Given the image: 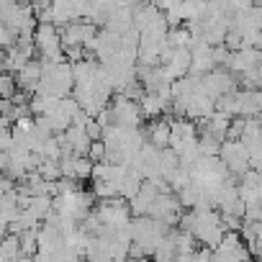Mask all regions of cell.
<instances>
[{
    "label": "cell",
    "instance_id": "1",
    "mask_svg": "<svg viewBox=\"0 0 262 262\" xmlns=\"http://www.w3.org/2000/svg\"><path fill=\"white\" fill-rule=\"evenodd\" d=\"M170 231L167 224H162L160 219L152 216H134L131 219V247H128V257H152V252L157 249V244L165 239V234Z\"/></svg>",
    "mask_w": 262,
    "mask_h": 262
},
{
    "label": "cell",
    "instance_id": "2",
    "mask_svg": "<svg viewBox=\"0 0 262 262\" xmlns=\"http://www.w3.org/2000/svg\"><path fill=\"white\" fill-rule=\"evenodd\" d=\"M34 47H36V54L41 59H49V62L67 59L64 49H62V31L52 21H39L36 24V29H34Z\"/></svg>",
    "mask_w": 262,
    "mask_h": 262
},
{
    "label": "cell",
    "instance_id": "3",
    "mask_svg": "<svg viewBox=\"0 0 262 262\" xmlns=\"http://www.w3.org/2000/svg\"><path fill=\"white\" fill-rule=\"evenodd\" d=\"M108 108H111V121H113L116 126H131V128L142 126L144 113H142L139 100L126 98L123 93H116V98H111Z\"/></svg>",
    "mask_w": 262,
    "mask_h": 262
},
{
    "label": "cell",
    "instance_id": "4",
    "mask_svg": "<svg viewBox=\"0 0 262 262\" xmlns=\"http://www.w3.org/2000/svg\"><path fill=\"white\" fill-rule=\"evenodd\" d=\"M219 157L234 178H242L249 170V149L244 147L242 139H224L221 149H219Z\"/></svg>",
    "mask_w": 262,
    "mask_h": 262
},
{
    "label": "cell",
    "instance_id": "5",
    "mask_svg": "<svg viewBox=\"0 0 262 262\" xmlns=\"http://www.w3.org/2000/svg\"><path fill=\"white\" fill-rule=\"evenodd\" d=\"M249 257H252V252L239 231H224V239L213 247V259H219V262H239V259H249Z\"/></svg>",
    "mask_w": 262,
    "mask_h": 262
},
{
    "label": "cell",
    "instance_id": "6",
    "mask_svg": "<svg viewBox=\"0 0 262 262\" xmlns=\"http://www.w3.org/2000/svg\"><path fill=\"white\" fill-rule=\"evenodd\" d=\"M234 88H236V77L229 67H213L206 75H201V90L206 95H211L213 100L221 98L224 93L234 90Z\"/></svg>",
    "mask_w": 262,
    "mask_h": 262
},
{
    "label": "cell",
    "instance_id": "7",
    "mask_svg": "<svg viewBox=\"0 0 262 262\" xmlns=\"http://www.w3.org/2000/svg\"><path fill=\"white\" fill-rule=\"evenodd\" d=\"M59 31H62V49H67V47H88L90 39L98 34V31H95V24L82 21V18L70 21V24L62 26Z\"/></svg>",
    "mask_w": 262,
    "mask_h": 262
},
{
    "label": "cell",
    "instance_id": "8",
    "mask_svg": "<svg viewBox=\"0 0 262 262\" xmlns=\"http://www.w3.org/2000/svg\"><path fill=\"white\" fill-rule=\"evenodd\" d=\"M59 142H62V149L64 152H72V155H88L90 149V134H88V128L85 123H70L62 134H59ZM62 152V155H64Z\"/></svg>",
    "mask_w": 262,
    "mask_h": 262
},
{
    "label": "cell",
    "instance_id": "9",
    "mask_svg": "<svg viewBox=\"0 0 262 262\" xmlns=\"http://www.w3.org/2000/svg\"><path fill=\"white\" fill-rule=\"evenodd\" d=\"M59 167H62V178H72V180H88L93 172V160L88 155H72L64 152L59 157Z\"/></svg>",
    "mask_w": 262,
    "mask_h": 262
},
{
    "label": "cell",
    "instance_id": "10",
    "mask_svg": "<svg viewBox=\"0 0 262 262\" xmlns=\"http://www.w3.org/2000/svg\"><path fill=\"white\" fill-rule=\"evenodd\" d=\"M139 105H142L144 118H157V116H162V113H165V111L172 105V93L147 90V93L139 98Z\"/></svg>",
    "mask_w": 262,
    "mask_h": 262
},
{
    "label": "cell",
    "instance_id": "11",
    "mask_svg": "<svg viewBox=\"0 0 262 262\" xmlns=\"http://www.w3.org/2000/svg\"><path fill=\"white\" fill-rule=\"evenodd\" d=\"M157 193H160V188H157L152 180H144L142 188L137 190V195H131V198H128L131 216H144V213H149V208H152Z\"/></svg>",
    "mask_w": 262,
    "mask_h": 262
},
{
    "label": "cell",
    "instance_id": "12",
    "mask_svg": "<svg viewBox=\"0 0 262 262\" xmlns=\"http://www.w3.org/2000/svg\"><path fill=\"white\" fill-rule=\"evenodd\" d=\"M259 59H262V49H257V47H242V49H234V52H231L226 67H229L234 75H239V72L254 70Z\"/></svg>",
    "mask_w": 262,
    "mask_h": 262
},
{
    "label": "cell",
    "instance_id": "13",
    "mask_svg": "<svg viewBox=\"0 0 262 262\" xmlns=\"http://www.w3.org/2000/svg\"><path fill=\"white\" fill-rule=\"evenodd\" d=\"M213 47L206 41H195L190 47V72L193 75H206L208 70H213Z\"/></svg>",
    "mask_w": 262,
    "mask_h": 262
},
{
    "label": "cell",
    "instance_id": "14",
    "mask_svg": "<svg viewBox=\"0 0 262 262\" xmlns=\"http://www.w3.org/2000/svg\"><path fill=\"white\" fill-rule=\"evenodd\" d=\"M41 72H44L41 59H29V62L16 72V85L31 95V93H36V88H39V82H41Z\"/></svg>",
    "mask_w": 262,
    "mask_h": 262
},
{
    "label": "cell",
    "instance_id": "15",
    "mask_svg": "<svg viewBox=\"0 0 262 262\" xmlns=\"http://www.w3.org/2000/svg\"><path fill=\"white\" fill-rule=\"evenodd\" d=\"M229 123H231V116L229 113H224V111H219V108H213L206 118H203V123H201V128L203 131H208L211 137H216V139H226V131H229Z\"/></svg>",
    "mask_w": 262,
    "mask_h": 262
},
{
    "label": "cell",
    "instance_id": "16",
    "mask_svg": "<svg viewBox=\"0 0 262 262\" xmlns=\"http://www.w3.org/2000/svg\"><path fill=\"white\" fill-rule=\"evenodd\" d=\"M147 142L155 144L157 149H165L170 147V118H157L149 131H147Z\"/></svg>",
    "mask_w": 262,
    "mask_h": 262
},
{
    "label": "cell",
    "instance_id": "17",
    "mask_svg": "<svg viewBox=\"0 0 262 262\" xmlns=\"http://www.w3.org/2000/svg\"><path fill=\"white\" fill-rule=\"evenodd\" d=\"M21 236L13 231H6L0 236V262H11V259H21Z\"/></svg>",
    "mask_w": 262,
    "mask_h": 262
},
{
    "label": "cell",
    "instance_id": "18",
    "mask_svg": "<svg viewBox=\"0 0 262 262\" xmlns=\"http://www.w3.org/2000/svg\"><path fill=\"white\" fill-rule=\"evenodd\" d=\"M152 257L155 259H162V262H167V259H175L178 257V247H175V239H172V234L167 231L165 234V239L157 244V249L152 252Z\"/></svg>",
    "mask_w": 262,
    "mask_h": 262
},
{
    "label": "cell",
    "instance_id": "19",
    "mask_svg": "<svg viewBox=\"0 0 262 262\" xmlns=\"http://www.w3.org/2000/svg\"><path fill=\"white\" fill-rule=\"evenodd\" d=\"M219 149H221V139L211 137L208 131H203V134L198 137V152H201V157H219Z\"/></svg>",
    "mask_w": 262,
    "mask_h": 262
},
{
    "label": "cell",
    "instance_id": "20",
    "mask_svg": "<svg viewBox=\"0 0 262 262\" xmlns=\"http://www.w3.org/2000/svg\"><path fill=\"white\" fill-rule=\"evenodd\" d=\"M16 90H18V85H16L13 72L3 70V72H0V98H11Z\"/></svg>",
    "mask_w": 262,
    "mask_h": 262
},
{
    "label": "cell",
    "instance_id": "21",
    "mask_svg": "<svg viewBox=\"0 0 262 262\" xmlns=\"http://www.w3.org/2000/svg\"><path fill=\"white\" fill-rule=\"evenodd\" d=\"M88 157H90L93 162H105V144H103V139H93V142H90Z\"/></svg>",
    "mask_w": 262,
    "mask_h": 262
},
{
    "label": "cell",
    "instance_id": "22",
    "mask_svg": "<svg viewBox=\"0 0 262 262\" xmlns=\"http://www.w3.org/2000/svg\"><path fill=\"white\" fill-rule=\"evenodd\" d=\"M13 144H16V139H13V131L11 128H0V152H11L13 149Z\"/></svg>",
    "mask_w": 262,
    "mask_h": 262
},
{
    "label": "cell",
    "instance_id": "23",
    "mask_svg": "<svg viewBox=\"0 0 262 262\" xmlns=\"http://www.w3.org/2000/svg\"><path fill=\"white\" fill-rule=\"evenodd\" d=\"M157 6H160V11L165 13V11H172V8H180V6H183V0H157Z\"/></svg>",
    "mask_w": 262,
    "mask_h": 262
},
{
    "label": "cell",
    "instance_id": "24",
    "mask_svg": "<svg viewBox=\"0 0 262 262\" xmlns=\"http://www.w3.org/2000/svg\"><path fill=\"white\" fill-rule=\"evenodd\" d=\"M254 82H257V88H262V59H259L257 67H254Z\"/></svg>",
    "mask_w": 262,
    "mask_h": 262
},
{
    "label": "cell",
    "instance_id": "25",
    "mask_svg": "<svg viewBox=\"0 0 262 262\" xmlns=\"http://www.w3.org/2000/svg\"><path fill=\"white\" fill-rule=\"evenodd\" d=\"M137 3H142V0H118V6H131V8H134Z\"/></svg>",
    "mask_w": 262,
    "mask_h": 262
},
{
    "label": "cell",
    "instance_id": "26",
    "mask_svg": "<svg viewBox=\"0 0 262 262\" xmlns=\"http://www.w3.org/2000/svg\"><path fill=\"white\" fill-rule=\"evenodd\" d=\"M21 3H29V6H34V3H36V0H21Z\"/></svg>",
    "mask_w": 262,
    "mask_h": 262
},
{
    "label": "cell",
    "instance_id": "27",
    "mask_svg": "<svg viewBox=\"0 0 262 262\" xmlns=\"http://www.w3.org/2000/svg\"><path fill=\"white\" fill-rule=\"evenodd\" d=\"M208 3H216V0H208Z\"/></svg>",
    "mask_w": 262,
    "mask_h": 262
}]
</instances>
